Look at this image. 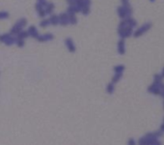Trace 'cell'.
Here are the masks:
<instances>
[{
	"label": "cell",
	"instance_id": "obj_7",
	"mask_svg": "<svg viewBox=\"0 0 164 145\" xmlns=\"http://www.w3.org/2000/svg\"><path fill=\"white\" fill-rule=\"evenodd\" d=\"M52 35L51 34H46V35H43V36H39L38 38H39V41H47L48 39H52Z\"/></svg>",
	"mask_w": 164,
	"mask_h": 145
},
{
	"label": "cell",
	"instance_id": "obj_2",
	"mask_svg": "<svg viewBox=\"0 0 164 145\" xmlns=\"http://www.w3.org/2000/svg\"><path fill=\"white\" fill-rule=\"evenodd\" d=\"M118 32H119L120 37H121L122 39H125V38L130 37L133 34V28H131L128 25V26H125L122 28H118Z\"/></svg>",
	"mask_w": 164,
	"mask_h": 145
},
{
	"label": "cell",
	"instance_id": "obj_1",
	"mask_svg": "<svg viewBox=\"0 0 164 145\" xmlns=\"http://www.w3.org/2000/svg\"><path fill=\"white\" fill-rule=\"evenodd\" d=\"M152 27H153V23L152 22H151V21L146 22V23H144L143 25H141L139 28H137L132 35H133L135 38H139V37L143 36L144 34H146Z\"/></svg>",
	"mask_w": 164,
	"mask_h": 145
},
{
	"label": "cell",
	"instance_id": "obj_11",
	"mask_svg": "<svg viewBox=\"0 0 164 145\" xmlns=\"http://www.w3.org/2000/svg\"><path fill=\"white\" fill-rule=\"evenodd\" d=\"M151 145H161V142L158 141V140H155L154 142H152V144Z\"/></svg>",
	"mask_w": 164,
	"mask_h": 145
},
{
	"label": "cell",
	"instance_id": "obj_9",
	"mask_svg": "<svg viewBox=\"0 0 164 145\" xmlns=\"http://www.w3.org/2000/svg\"><path fill=\"white\" fill-rule=\"evenodd\" d=\"M67 45L69 47V49L71 50V52H74V46L73 45V42L71 39H67Z\"/></svg>",
	"mask_w": 164,
	"mask_h": 145
},
{
	"label": "cell",
	"instance_id": "obj_5",
	"mask_svg": "<svg viewBox=\"0 0 164 145\" xmlns=\"http://www.w3.org/2000/svg\"><path fill=\"white\" fill-rule=\"evenodd\" d=\"M123 77V74H121V73H116L115 74V75L113 77V79H112V83H116V82H118V81L121 79V78Z\"/></svg>",
	"mask_w": 164,
	"mask_h": 145
},
{
	"label": "cell",
	"instance_id": "obj_4",
	"mask_svg": "<svg viewBox=\"0 0 164 145\" xmlns=\"http://www.w3.org/2000/svg\"><path fill=\"white\" fill-rule=\"evenodd\" d=\"M125 21H127L129 26H130L131 28H134V27L136 26V25H137V21L134 20V18H132V17H128V18H125Z\"/></svg>",
	"mask_w": 164,
	"mask_h": 145
},
{
	"label": "cell",
	"instance_id": "obj_10",
	"mask_svg": "<svg viewBox=\"0 0 164 145\" xmlns=\"http://www.w3.org/2000/svg\"><path fill=\"white\" fill-rule=\"evenodd\" d=\"M107 92H108L109 94H112L113 92H114V83H110L108 84V86H107Z\"/></svg>",
	"mask_w": 164,
	"mask_h": 145
},
{
	"label": "cell",
	"instance_id": "obj_13",
	"mask_svg": "<svg viewBox=\"0 0 164 145\" xmlns=\"http://www.w3.org/2000/svg\"><path fill=\"white\" fill-rule=\"evenodd\" d=\"M161 75H162V78H164V67H163V70H162V74H161Z\"/></svg>",
	"mask_w": 164,
	"mask_h": 145
},
{
	"label": "cell",
	"instance_id": "obj_8",
	"mask_svg": "<svg viewBox=\"0 0 164 145\" xmlns=\"http://www.w3.org/2000/svg\"><path fill=\"white\" fill-rule=\"evenodd\" d=\"M114 71L115 73H121L123 74V72L125 71V66L124 65H118L114 68Z\"/></svg>",
	"mask_w": 164,
	"mask_h": 145
},
{
	"label": "cell",
	"instance_id": "obj_6",
	"mask_svg": "<svg viewBox=\"0 0 164 145\" xmlns=\"http://www.w3.org/2000/svg\"><path fill=\"white\" fill-rule=\"evenodd\" d=\"M28 34H30V35H32L33 37H38V31H37V29L34 27V26H31L30 28H29V31H28Z\"/></svg>",
	"mask_w": 164,
	"mask_h": 145
},
{
	"label": "cell",
	"instance_id": "obj_3",
	"mask_svg": "<svg viewBox=\"0 0 164 145\" xmlns=\"http://www.w3.org/2000/svg\"><path fill=\"white\" fill-rule=\"evenodd\" d=\"M118 52L121 55L125 53V44L124 39H121L118 43Z\"/></svg>",
	"mask_w": 164,
	"mask_h": 145
},
{
	"label": "cell",
	"instance_id": "obj_14",
	"mask_svg": "<svg viewBox=\"0 0 164 145\" xmlns=\"http://www.w3.org/2000/svg\"><path fill=\"white\" fill-rule=\"evenodd\" d=\"M150 2H152V3H155V0H150Z\"/></svg>",
	"mask_w": 164,
	"mask_h": 145
},
{
	"label": "cell",
	"instance_id": "obj_12",
	"mask_svg": "<svg viewBox=\"0 0 164 145\" xmlns=\"http://www.w3.org/2000/svg\"><path fill=\"white\" fill-rule=\"evenodd\" d=\"M129 145H136L135 142H134V139H132V138H130V139L129 140Z\"/></svg>",
	"mask_w": 164,
	"mask_h": 145
}]
</instances>
